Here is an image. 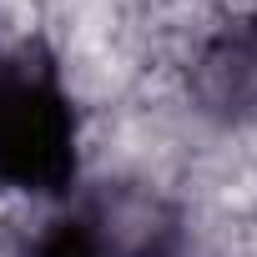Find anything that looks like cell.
I'll use <instances>...</instances> for the list:
<instances>
[{
  "label": "cell",
  "instance_id": "1",
  "mask_svg": "<svg viewBox=\"0 0 257 257\" xmlns=\"http://www.w3.org/2000/svg\"><path fill=\"white\" fill-rule=\"evenodd\" d=\"M76 106L51 66L0 56V192L61 197L76 182Z\"/></svg>",
  "mask_w": 257,
  "mask_h": 257
}]
</instances>
